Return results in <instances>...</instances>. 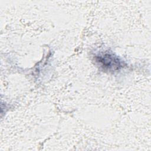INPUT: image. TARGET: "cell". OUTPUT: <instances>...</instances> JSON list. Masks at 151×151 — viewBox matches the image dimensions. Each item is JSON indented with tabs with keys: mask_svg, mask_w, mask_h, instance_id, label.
I'll list each match as a JSON object with an SVG mask.
<instances>
[{
	"mask_svg": "<svg viewBox=\"0 0 151 151\" xmlns=\"http://www.w3.org/2000/svg\"><path fill=\"white\" fill-rule=\"evenodd\" d=\"M94 60L106 71H116L123 67V62L117 55L110 52H100L94 57Z\"/></svg>",
	"mask_w": 151,
	"mask_h": 151,
	"instance_id": "6da1fadb",
	"label": "cell"
}]
</instances>
